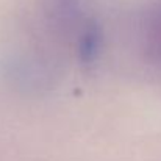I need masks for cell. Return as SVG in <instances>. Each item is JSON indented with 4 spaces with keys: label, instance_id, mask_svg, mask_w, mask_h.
Wrapping results in <instances>:
<instances>
[{
    "label": "cell",
    "instance_id": "6da1fadb",
    "mask_svg": "<svg viewBox=\"0 0 161 161\" xmlns=\"http://www.w3.org/2000/svg\"><path fill=\"white\" fill-rule=\"evenodd\" d=\"M100 49V30L96 24H88L78 41V56L83 63L96 59Z\"/></svg>",
    "mask_w": 161,
    "mask_h": 161
},
{
    "label": "cell",
    "instance_id": "7a4b0ae2",
    "mask_svg": "<svg viewBox=\"0 0 161 161\" xmlns=\"http://www.w3.org/2000/svg\"><path fill=\"white\" fill-rule=\"evenodd\" d=\"M47 11L55 22L67 25L78 17V0H49Z\"/></svg>",
    "mask_w": 161,
    "mask_h": 161
},
{
    "label": "cell",
    "instance_id": "3957f363",
    "mask_svg": "<svg viewBox=\"0 0 161 161\" xmlns=\"http://www.w3.org/2000/svg\"><path fill=\"white\" fill-rule=\"evenodd\" d=\"M147 52L153 59H161V17L153 19L147 28Z\"/></svg>",
    "mask_w": 161,
    "mask_h": 161
}]
</instances>
